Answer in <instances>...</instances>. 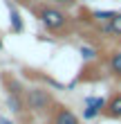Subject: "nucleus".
Wrapping results in <instances>:
<instances>
[{
  "label": "nucleus",
  "instance_id": "4468645a",
  "mask_svg": "<svg viewBox=\"0 0 121 124\" xmlns=\"http://www.w3.org/2000/svg\"><path fill=\"white\" fill-rule=\"evenodd\" d=\"M0 124H13L11 120H5V117H0Z\"/></svg>",
  "mask_w": 121,
  "mask_h": 124
},
{
  "label": "nucleus",
  "instance_id": "7ed1b4c3",
  "mask_svg": "<svg viewBox=\"0 0 121 124\" xmlns=\"http://www.w3.org/2000/svg\"><path fill=\"white\" fill-rule=\"evenodd\" d=\"M49 124H81V120H79V115H76L72 108H67V106H54Z\"/></svg>",
  "mask_w": 121,
  "mask_h": 124
},
{
  "label": "nucleus",
  "instance_id": "9b49d317",
  "mask_svg": "<svg viewBox=\"0 0 121 124\" xmlns=\"http://www.w3.org/2000/svg\"><path fill=\"white\" fill-rule=\"evenodd\" d=\"M79 54H81L83 61H94V59H99V50L94 45H81L79 47Z\"/></svg>",
  "mask_w": 121,
  "mask_h": 124
},
{
  "label": "nucleus",
  "instance_id": "dca6fc26",
  "mask_svg": "<svg viewBox=\"0 0 121 124\" xmlns=\"http://www.w3.org/2000/svg\"><path fill=\"white\" fill-rule=\"evenodd\" d=\"M85 2H90V0H85Z\"/></svg>",
  "mask_w": 121,
  "mask_h": 124
},
{
  "label": "nucleus",
  "instance_id": "1a4fd4ad",
  "mask_svg": "<svg viewBox=\"0 0 121 124\" xmlns=\"http://www.w3.org/2000/svg\"><path fill=\"white\" fill-rule=\"evenodd\" d=\"M115 14L117 11H92L90 14V20H92V25H94V30L96 27H101V25H105V23H110L112 18H115Z\"/></svg>",
  "mask_w": 121,
  "mask_h": 124
},
{
  "label": "nucleus",
  "instance_id": "2eb2a0df",
  "mask_svg": "<svg viewBox=\"0 0 121 124\" xmlns=\"http://www.w3.org/2000/svg\"><path fill=\"white\" fill-rule=\"evenodd\" d=\"M0 50H2V41H0Z\"/></svg>",
  "mask_w": 121,
  "mask_h": 124
},
{
  "label": "nucleus",
  "instance_id": "ddd939ff",
  "mask_svg": "<svg viewBox=\"0 0 121 124\" xmlns=\"http://www.w3.org/2000/svg\"><path fill=\"white\" fill-rule=\"evenodd\" d=\"M101 113H96L94 108H90V106H85L83 108V120H94V117H99Z\"/></svg>",
  "mask_w": 121,
  "mask_h": 124
},
{
  "label": "nucleus",
  "instance_id": "39448f33",
  "mask_svg": "<svg viewBox=\"0 0 121 124\" xmlns=\"http://www.w3.org/2000/svg\"><path fill=\"white\" fill-rule=\"evenodd\" d=\"M103 115H105V117H110V120H121V93H115L108 99Z\"/></svg>",
  "mask_w": 121,
  "mask_h": 124
},
{
  "label": "nucleus",
  "instance_id": "f03ea898",
  "mask_svg": "<svg viewBox=\"0 0 121 124\" xmlns=\"http://www.w3.org/2000/svg\"><path fill=\"white\" fill-rule=\"evenodd\" d=\"M38 18H40L43 27L52 34H58L63 30H67V25H70V16L65 14V9H61L56 5H43L38 9Z\"/></svg>",
  "mask_w": 121,
  "mask_h": 124
},
{
  "label": "nucleus",
  "instance_id": "0eeeda50",
  "mask_svg": "<svg viewBox=\"0 0 121 124\" xmlns=\"http://www.w3.org/2000/svg\"><path fill=\"white\" fill-rule=\"evenodd\" d=\"M9 27H11V34H23V30H25L23 16L11 2H9Z\"/></svg>",
  "mask_w": 121,
  "mask_h": 124
},
{
  "label": "nucleus",
  "instance_id": "6e6552de",
  "mask_svg": "<svg viewBox=\"0 0 121 124\" xmlns=\"http://www.w3.org/2000/svg\"><path fill=\"white\" fill-rule=\"evenodd\" d=\"M108 72L112 77L121 79V50H115V52L108 56Z\"/></svg>",
  "mask_w": 121,
  "mask_h": 124
},
{
  "label": "nucleus",
  "instance_id": "f8f14e48",
  "mask_svg": "<svg viewBox=\"0 0 121 124\" xmlns=\"http://www.w3.org/2000/svg\"><path fill=\"white\" fill-rule=\"evenodd\" d=\"M52 2L56 7H61V9H72V7H76L79 0H52Z\"/></svg>",
  "mask_w": 121,
  "mask_h": 124
},
{
  "label": "nucleus",
  "instance_id": "423d86ee",
  "mask_svg": "<svg viewBox=\"0 0 121 124\" xmlns=\"http://www.w3.org/2000/svg\"><path fill=\"white\" fill-rule=\"evenodd\" d=\"M7 106H9L11 113L20 115L25 111V93H9L7 95Z\"/></svg>",
  "mask_w": 121,
  "mask_h": 124
},
{
  "label": "nucleus",
  "instance_id": "f257e3e1",
  "mask_svg": "<svg viewBox=\"0 0 121 124\" xmlns=\"http://www.w3.org/2000/svg\"><path fill=\"white\" fill-rule=\"evenodd\" d=\"M54 97L52 93L43 86H34V88L25 90V111H29L34 115H47L54 111Z\"/></svg>",
  "mask_w": 121,
  "mask_h": 124
},
{
  "label": "nucleus",
  "instance_id": "20e7f679",
  "mask_svg": "<svg viewBox=\"0 0 121 124\" xmlns=\"http://www.w3.org/2000/svg\"><path fill=\"white\" fill-rule=\"evenodd\" d=\"M96 32L101 34V36H108V39H117V41H121V11L115 14V18H112L110 23L96 27Z\"/></svg>",
  "mask_w": 121,
  "mask_h": 124
},
{
  "label": "nucleus",
  "instance_id": "9d476101",
  "mask_svg": "<svg viewBox=\"0 0 121 124\" xmlns=\"http://www.w3.org/2000/svg\"><path fill=\"white\" fill-rule=\"evenodd\" d=\"M83 104L90 106V108H94L96 113H103V111H105V104H108V99H105V97H85Z\"/></svg>",
  "mask_w": 121,
  "mask_h": 124
}]
</instances>
